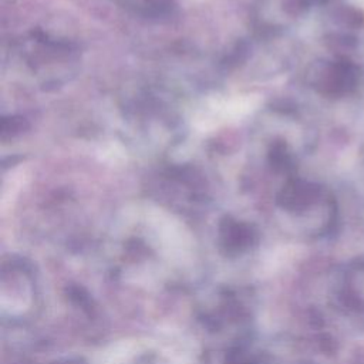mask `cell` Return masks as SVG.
Listing matches in <instances>:
<instances>
[{"label":"cell","mask_w":364,"mask_h":364,"mask_svg":"<svg viewBox=\"0 0 364 364\" xmlns=\"http://www.w3.org/2000/svg\"><path fill=\"white\" fill-rule=\"evenodd\" d=\"M28 128L27 121L23 117H9V118H3V124H1V135L3 138L7 136H14L20 132H23L24 129Z\"/></svg>","instance_id":"3957f363"},{"label":"cell","mask_w":364,"mask_h":364,"mask_svg":"<svg viewBox=\"0 0 364 364\" xmlns=\"http://www.w3.org/2000/svg\"><path fill=\"white\" fill-rule=\"evenodd\" d=\"M219 237L226 252L239 253L247 250L257 240V232L252 225L228 216L220 222Z\"/></svg>","instance_id":"6da1fadb"},{"label":"cell","mask_w":364,"mask_h":364,"mask_svg":"<svg viewBox=\"0 0 364 364\" xmlns=\"http://www.w3.org/2000/svg\"><path fill=\"white\" fill-rule=\"evenodd\" d=\"M146 1H152V3H156V4H159V3H162L164 0H146Z\"/></svg>","instance_id":"277c9868"},{"label":"cell","mask_w":364,"mask_h":364,"mask_svg":"<svg viewBox=\"0 0 364 364\" xmlns=\"http://www.w3.org/2000/svg\"><path fill=\"white\" fill-rule=\"evenodd\" d=\"M269 161L272 166L277 171H286L290 166V155L286 151V146L282 142H276L270 152H269Z\"/></svg>","instance_id":"7a4b0ae2"}]
</instances>
